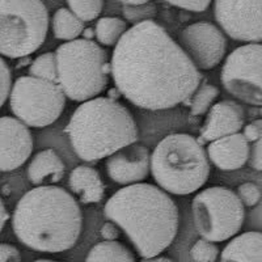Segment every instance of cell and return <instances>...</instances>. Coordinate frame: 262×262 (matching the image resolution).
Listing matches in <instances>:
<instances>
[{
  "label": "cell",
  "instance_id": "83f0119b",
  "mask_svg": "<svg viewBox=\"0 0 262 262\" xmlns=\"http://www.w3.org/2000/svg\"><path fill=\"white\" fill-rule=\"evenodd\" d=\"M236 194L243 205L247 207H253V206L258 205L262 196L259 186L253 182H244V184L238 185Z\"/></svg>",
  "mask_w": 262,
  "mask_h": 262
},
{
  "label": "cell",
  "instance_id": "ffe728a7",
  "mask_svg": "<svg viewBox=\"0 0 262 262\" xmlns=\"http://www.w3.org/2000/svg\"><path fill=\"white\" fill-rule=\"evenodd\" d=\"M54 37L60 41H71L81 36L84 23L69 8H59L51 18Z\"/></svg>",
  "mask_w": 262,
  "mask_h": 262
},
{
  "label": "cell",
  "instance_id": "603a6c76",
  "mask_svg": "<svg viewBox=\"0 0 262 262\" xmlns=\"http://www.w3.org/2000/svg\"><path fill=\"white\" fill-rule=\"evenodd\" d=\"M219 95H221V91L217 86L202 80L190 98L184 102V105H188L190 107V116H205Z\"/></svg>",
  "mask_w": 262,
  "mask_h": 262
},
{
  "label": "cell",
  "instance_id": "ba28073f",
  "mask_svg": "<svg viewBox=\"0 0 262 262\" xmlns=\"http://www.w3.org/2000/svg\"><path fill=\"white\" fill-rule=\"evenodd\" d=\"M196 232L212 243H223L243 228L245 210L237 194L223 186L200 191L191 202Z\"/></svg>",
  "mask_w": 262,
  "mask_h": 262
},
{
  "label": "cell",
  "instance_id": "484cf974",
  "mask_svg": "<svg viewBox=\"0 0 262 262\" xmlns=\"http://www.w3.org/2000/svg\"><path fill=\"white\" fill-rule=\"evenodd\" d=\"M189 256L196 262H214L219 259V248L215 245V243L209 242L206 238H200L191 245Z\"/></svg>",
  "mask_w": 262,
  "mask_h": 262
},
{
  "label": "cell",
  "instance_id": "4fadbf2b",
  "mask_svg": "<svg viewBox=\"0 0 262 262\" xmlns=\"http://www.w3.org/2000/svg\"><path fill=\"white\" fill-rule=\"evenodd\" d=\"M33 152L29 127L16 117H0V172H11L27 163Z\"/></svg>",
  "mask_w": 262,
  "mask_h": 262
},
{
  "label": "cell",
  "instance_id": "4316f807",
  "mask_svg": "<svg viewBox=\"0 0 262 262\" xmlns=\"http://www.w3.org/2000/svg\"><path fill=\"white\" fill-rule=\"evenodd\" d=\"M253 123L256 125L257 134L249 143V158L247 164L250 168L262 172V119H256Z\"/></svg>",
  "mask_w": 262,
  "mask_h": 262
},
{
  "label": "cell",
  "instance_id": "5bb4252c",
  "mask_svg": "<svg viewBox=\"0 0 262 262\" xmlns=\"http://www.w3.org/2000/svg\"><path fill=\"white\" fill-rule=\"evenodd\" d=\"M151 152L142 144L131 143L107 156L105 168L116 184L130 185L148 179Z\"/></svg>",
  "mask_w": 262,
  "mask_h": 262
},
{
  "label": "cell",
  "instance_id": "d6a6232c",
  "mask_svg": "<svg viewBox=\"0 0 262 262\" xmlns=\"http://www.w3.org/2000/svg\"><path fill=\"white\" fill-rule=\"evenodd\" d=\"M8 211H7L6 209V205L3 203V201H2V198H0V232L3 231L4 226H6L7 221H8Z\"/></svg>",
  "mask_w": 262,
  "mask_h": 262
},
{
  "label": "cell",
  "instance_id": "e0dca14e",
  "mask_svg": "<svg viewBox=\"0 0 262 262\" xmlns=\"http://www.w3.org/2000/svg\"><path fill=\"white\" fill-rule=\"evenodd\" d=\"M70 190L79 196L81 205L100 203L105 195V185L97 169L88 165L74 168L69 177Z\"/></svg>",
  "mask_w": 262,
  "mask_h": 262
},
{
  "label": "cell",
  "instance_id": "4dcf8cb0",
  "mask_svg": "<svg viewBox=\"0 0 262 262\" xmlns=\"http://www.w3.org/2000/svg\"><path fill=\"white\" fill-rule=\"evenodd\" d=\"M0 261H21L20 250L11 244H0Z\"/></svg>",
  "mask_w": 262,
  "mask_h": 262
},
{
  "label": "cell",
  "instance_id": "5b68a950",
  "mask_svg": "<svg viewBox=\"0 0 262 262\" xmlns=\"http://www.w3.org/2000/svg\"><path fill=\"white\" fill-rule=\"evenodd\" d=\"M152 177L163 190L188 195L200 190L210 177L205 148L189 134H170L160 140L151 155Z\"/></svg>",
  "mask_w": 262,
  "mask_h": 262
},
{
  "label": "cell",
  "instance_id": "2e32d148",
  "mask_svg": "<svg viewBox=\"0 0 262 262\" xmlns=\"http://www.w3.org/2000/svg\"><path fill=\"white\" fill-rule=\"evenodd\" d=\"M210 163L222 170L240 169L248 163L249 158V142L244 134L226 135L210 142L206 149Z\"/></svg>",
  "mask_w": 262,
  "mask_h": 262
},
{
  "label": "cell",
  "instance_id": "8d00e7d4",
  "mask_svg": "<svg viewBox=\"0 0 262 262\" xmlns=\"http://www.w3.org/2000/svg\"><path fill=\"white\" fill-rule=\"evenodd\" d=\"M259 112H261V116H262V106H261V111H259Z\"/></svg>",
  "mask_w": 262,
  "mask_h": 262
},
{
  "label": "cell",
  "instance_id": "277c9868",
  "mask_svg": "<svg viewBox=\"0 0 262 262\" xmlns=\"http://www.w3.org/2000/svg\"><path fill=\"white\" fill-rule=\"evenodd\" d=\"M75 155L86 163H97L138 140L134 117L123 104L111 97L83 101L64 127Z\"/></svg>",
  "mask_w": 262,
  "mask_h": 262
},
{
  "label": "cell",
  "instance_id": "1f68e13d",
  "mask_svg": "<svg viewBox=\"0 0 262 262\" xmlns=\"http://www.w3.org/2000/svg\"><path fill=\"white\" fill-rule=\"evenodd\" d=\"M119 232H121V229L118 228V226L111 221H107L100 229V233L105 240H116L119 236Z\"/></svg>",
  "mask_w": 262,
  "mask_h": 262
},
{
  "label": "cell",
  "instance_id": "7402d4cb",
  "mask_svg": "<svg viewBox=\"0 0 262 262\" xmlns=\"http://www.w3.org/2000/svg\"><path fill=\"white\" fill-rule=\"evenodd\" d=\"M126 21L119 17H100L95 25V37L102 46H116L127 30Z\"/></svg>",
  "mask_w": 262,
  "mask_h": 262
},
{
  "label": "cell",
  "instance_id": "8992f818",
  "mask_svg": "<svg viewBox=\"0 0 262 262\" xmlns=\"http://www.w3.org/2000/svg\"><path fill=\"white\" fill-rule=\"evenodd\" d=\"M57 83L66 97L83 102L106 90L111 62L106 50L92 39L66 41L55 50Z\"/></svg>",
  "mask_w": 262,
  "mask_h": 262
},
{
  "label": "cell",
  "instance_id": "836d02e7",
  "mask_svg": "<svg viewBox=\"0 0 262 262\" xmlns=\"http://www.w3.org/2000/svg\"><path fill=\"white\" fill-rule=\"evenodd\" d=\"M119 3H122L123 6L127 7H139V6H144L149 2V0H118Z\"/></svg>",
  "mask_w": 262,
  "mask_h": 262
},
{
  "label": "cell",
  "instance_id": "30bf717a",
  "mask_svg": "<svg viewBox=\"0 0 262 262\" xmlns=\"http://www.w3.org/2000/svg\"><path fill=\"white\" fill-rule=\"evenodd\" d=\"M221 81L236 100L262 106V42H248L229 54L222 67Z\"/></svg>",
  "mask_w": 262,
  "mask_h": 262
},
{
  "label": "cell",
  "instance_id": "f1b7e54d",
  "mask_svg": "<svg viewBox=\"0 0 262 262\" xmlns=\"http://www.w3.org/2000/svg\"><path fill=\"white\" fill-rule=\"evenodd\" d=\"M11 86H12V72L6 60L0 57V107L8 100Z\"/></svg>",
  "mask_w": 262,
  "mask_h": 262
},
{
  "label": "cell",
  "instance_id": "f546056e",
  "mask_svg": "<svg viewBox=\"0 0 262 262\" xmlns=\"http://www.w3.org/2000/svg\"><path fill=\"white\" fill-rule=\"evenodd\" d=\"M164 2L177 8L190 11V12H203L209 8L212 0H164Z\"/></svg>",
  "mask_w": 262,
  "mask_h": 262
},
{
  "label": "cell",
  "instance_id": "e575fe53",
  "mask_svg": "<svg viewBox=\"0 0 262 262\" xmlns=\"http://www.w3.org/2000/svg\"><path fill=\"white\" fill-rule=\"evenodd\" d=\"M142 261L146 262V261H149V262H155V261H159V262H172V259L170 258H167V257H151V258H142Z\"/></svg>",
  "mask_w": 262,
  "mask_h": 262
},
{
  "label": "cell",
  "instance_id": "d4e9b609",
  "mask_svg": "<svg viewBox=\"0 0 262 262\" xmlns=\"http://www.w3.org/2000/svg\"><path fill=\"white\" fill-rule=\"evenodd\" d=\"M66 3L83 23L96 20L104 8V0H66Z\"/></svg>",
  "mask_w": 262,
  "mask_h": 262
},
{
  "label": "cell",
  "instance_id": "52a82bcc",
  "mask_svg": "<svg viewBox=\"0 0 262 262\" xmlns=\"http://www.w3.org/2000/svg\"><path fill=\"white\" fill-rule=\"evenodd\" d=\"M49 12L42 0H0V55L20 59L45 42Z\"/></svg>",
  "mask_w": 262,
  "mask_h": 262
},
{
  "label": "cell",
  "instance_id": "6da1fadb",
  "mask_svg": "<svg viewBox=\"0 0 262 262\" xmlns=\"http://www.w3.org/2000/svg\"><path fill=\"white\" fill-rule=\"evenodd\" d=\"M111 75L121 96L144 111H167L190 98L203 75L154 20L128 28L114 46Z\"/></svg>",
  "mask_w": 262,
  "mask_h": 262
},
{
  "label": "cell",
  "instance_id": "cb8c5ba5",
  "mask_svg": "<svg viewBox=\"0 0 262 262\" xmlns=\"http://www.w3.org/2000/svg\"><path fill=\"white\" fill-rule=\"evenodd\" d=\"M29 75L57 83V58L55 53L41 54L29 66Z\"/></svg>",
  "mask_w": 262,
  "mask_h": 262
},
{
  "label": "cell",
  "instance_id": "3957f363",
  "mask_svg": "<svg viewBox=\"0 0 262 262\" xmlns=\"http://www.w3.org/2000/svg\"><path fill=\"white\" fill-rule=\"evenodd\" d=\"M83 228L79 202L57 185H38L21 196L12 215L18 242L41 253L74 248Z\"/></svg>",
  "mask_w": 262,
  "mask_h": 262
},
{
  "label": "cell",
  "instance_id": "44dd1931",
  "mask_svg": "<svg viewBox=\"0 0 262 262\" xmlns=\"http://www.w3.org/2000/svg\"><path fill=\"white\" fill-rule=\"evenodd\" d=\"M85 261L98 262V261H118V262H134L135 257L127 247L116 240H105L97 243L90 253L86 254Z\"/></svg>",
  "mask_w": 262,
  "mask_h": 262
},
{
  "label": "cell",
  "instance_id": "9c48e42d",
  "mask_svg": "<svg viewBox=\"0 0 262 262\" xmlns=\"http://www.w3.org/2000/svg\"><path fill=\"white\" fill-rule=\"evenodd\" d=\"M13 116L28 127H46L62 116L66 107L64 92L55 81L32 75L16 79L9 92Z\"/></svg>",
  "mask_w": 262,
  "mask_h": 262
},
{
  "label": "cell",
  "instance_id": "7c38bea8",
  "mask_svg": "<svg viewBox=\"0 0 262 262\" xmlns=\"http://www.w3.org/2000/svg\"><path fill=\"white\" fill-rule=\"evenodd\" d=\"M179 45L200 71L215 69L227 51L224 33L206 21L194 23L182 29L179 34Z\"/></svg>",
  "mask_w": 262,
  "mask_h": 262
},
{
  "label": "cell",
  "instance_id": "d590c367",
  "mask_svg": "<svg viewBox=\"0 0 262 262\" xmlns=\"http://www.w3.org/2000/svg\"><path fill=\"white\" fill-rule=\"evenodd\" d=\"M81 34H83L84 38L92 39L93 37H95V30H93V29H84Z\"/></svg>",
  "mask_w": 262,
  "mask_h": 262
},
{
  "label": "cell",
  "instance_id": "7a4b0ae2",
  "mask_svg": "<svg viewBox=\"0 0 262 262\" xmlns=\"http://www.w3.org/2000/svg\"><path fill=\"white\" fill-rule=\"evenodd\" d=\"M104 215L127 236L142 258L163 253L179 231L176 202L160 186L144 182L116 191L105 203Z\"/></svg>",
  "mask_w": 262,
  "mask_h": 262
},
{
  "label": "cell",
  "instance_id": "ac0fdd59",
  "mask_svg": "<svg viewBox=\"0 0 262 262\" xmlns=\"http://www.w3.org/2000/svg\"><path fill=\"white\" fill-rule=\"evenodd\" d=\"M28 179L33 185H53L64 177L66 165L54 149L37 152L28 165Z\"/></svg>",
  "mask_w": 262,
  "mask_h": 262
},
{
  "label": "cell",
  "instance_id": "d6986e66",
  "mask_svg": "<svg viewBox=\"0 0 262 262\" xmlns=\"http://www.w3.org/2000/svg\"><path fill=\"white\" fill-rule=\"evenodd\" d=\"M219 259L223 262L262 261V233L244 232L233 237L226 245Z\"/></svg>",
  "mask_w": 262,
  "mask_h": 262
},
{
  "label": "cell",
  "instance_id": "8fae6325",
  "mask_svg": "<svg viewBox=\"0 0 262 262\" xmlns=\"http://www.w3.org/2000/svg\"><path fill=\"white\" fill-rule=\"evenodd\" d=\"M214 15L235 41L262 42V0H215Z\"/></svg>",
  "mask_w": 262,
  "mask_h": 262
},
{
  "label": "cell",
  "instance_id": "9a60e30c",
  "mask_svg": "<svg viewBox=\"0 0 262 262\" xmlns=\"http://www.w3.org/2000/svg\"><path fill=\"white\" fill-rule=\"evenodd\" d=\"M245 123L244 107L232 100H223L211 105L200 128L198 142L209 143L226 135L242 131Z\"/></svg>",
  "mask_w": 262,
  "mask_h": 262
}]
</instances>
